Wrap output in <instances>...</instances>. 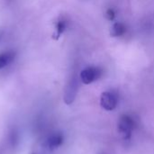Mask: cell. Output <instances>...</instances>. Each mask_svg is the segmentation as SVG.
Masks as SVG:
<instances>
[{
    "label": "cell",
    "instance_id": "6da1fadb",
    "mask_svg": "<svg viewBox=\"0 0 154 154\" xmlns=\"http://www.w3.org/2000/svg\"><path fill=\"white\" fill-rule=\"evenodd\" d=\"M135 127L134 119L128 116L123 115L118 121V132L124 137V139L128 140L131 138L133 131Z\"/></svg>",
    "mask_w": 154,
    "mask_h": 154
},
{
    "label": "cell",
    "instance_id": "7a4b0ae2",
    "mask_svg": "<svg viewBox=\"0 0 154 154\" xmlns=\"http://www.w3.org/2000/svg\"><path fill=\"white\" fill-rule=\"evenodd\" d=\"M101 76H102V69L95 66L88 67L80 72V79L86 85L93 83L94 81L97 80Z\"/></svg>",
    "mask_w": 154,
    "mask_h": 154
},
{
    "label": "cell",
    "instance_id": "3957f363",
    "mask_svg": "<svg viewBox=\"0 0 154 154\" xmlns=\"http://www.w3.org/2000/svg\"><path fill=\"white\" fill-rule=\"evenodd\" d=\"M79 89V79L76 75H72L71 78L69 79L66 88H65V92H64V100L66 104L69 105L71 104L78 93Z\"/></svg>",
    "mask_w": 154,
    "mask_h": 154
},
{
    "label": "cell",
    "instance_id": "277c9868",
    "mask_svg": "<svg viewBox=\"0 0 154 154\" xmlns=\"http://www.w3.org/2000/svg\"><path fill=\"white\" fill-rule=\"evenodd\" d=\"M118 97L113 91H106L102 93L100 97V105L106 111H113L117 106Z\"/></svg>",
    "mask_w": 154,
    "mask_h": 154
},
{
    "label": "cell",
    "instance_id": "5b68a950",
    "mask_svg": "<svg viewBox=\"0 0 154 154\" xmlns=\"http://www.w3.org/2000/svg\"><path fill=\"white\" fill-rule=\"evenodd\" d=\"M16 53L14 51L0 52V69L10 65L15 59Z\"/></svg>",
    "mask_w": 154,
    "mask_h": 154
},
{
    "label": "cell",
    "instance_id": "8992f818",
    "mask_svg": "<svg viewBox=\"0 0 154 154\" xmlns=\"http://www.w3.org/2000/svg\"><path fill=\"white\" fill-rule=\"evenodd\" d=\"M126 32V26L123 23H116L113 24L111 29V35L114 37H120L123 36Z\"/></svg>",
    "mask_w": 154,
    "mask_h": 154
},
{
    "label": "cell",
    "instance_id": "52a82bcc",
    "mask_svg": "<svg viewBox=\"0 0 154 154\" xmlns=\"http://www.w3.org/2000/svg\"><path fill=\"white\" fill-rule=\"evenodd\" d=\"M67 21L64 19H60L58 21L57 24H56V31H57V35L58 37H60L67 29Z\"/></svg>",
    "mask_w": 154,
    "mask_h": 154
},
{
    "label": "cell",
    "instance_id": "ba28073f",
    "mask_svg": "<svg viewBox=\"0 0 154 154\" xmlns=\"http://www.w3.org/2000/svg\"><path fill=\"white\" fill-rule=\"evenodd\" d=\"M106 18L108 19V20H110V21H112V20H114V18H115V16H116V12L114 11V9H108L107 11H106Z\"/></svg>",
    "mask_w": 154,
    "mask_h": 154
},
{
    "label": "cell",
    "instance_id": "9c48e42d",
    "mask_svg": "<svg viewBox=\"0 0 154 154\" xmlns=\"http://www.w3.org/2000/svg\"><path fill=\"white\" fill-rule=\"evenodd\" d=\"M4 36H5V33H4V32L0 31V42H2L3 38H4Z\"/></svg>",
    "mask_w": 154,
    "mask_h": 154
},
{
    "label": "cell",
    "instance_id": "30bf717a",
    "mask_svg": "<svg viewBox=\"0 0 154 154\" xmlns=\"http://www.w3.org/2000/svg\"><path fill=\"white\" fill-rule=\"evenodd\" d=\"M102 154H103V153H102Z\"/></svg>",
    "mask_w": 154,
    "mask_h": 154
}]
</instances>
